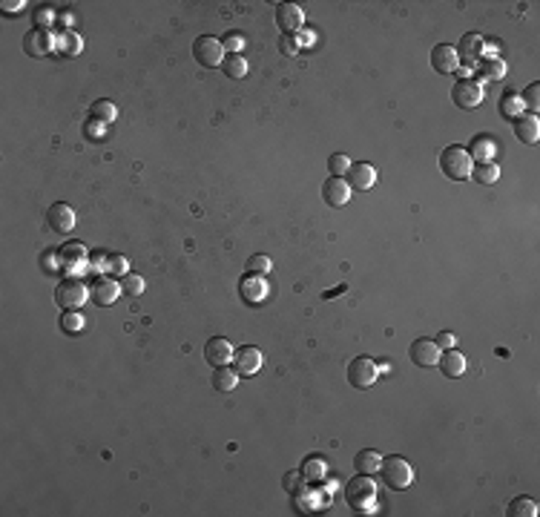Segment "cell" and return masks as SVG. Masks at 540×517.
Listing matches in <instances>:
<instances>
[{
	"mask_svg": "<svg viewBox=\"0 0 540 517\" xmlns=\"http://www.w3.org/2000/svg\"><path fill=\"white\" fill-rule=\"evenodd\" d=\"M471 167H474V158L469 156L466 147L451 144L440 152V170H442V176L451 181H466L471 176Z\"/></svg>",
	"mask_w": 540,
	"mask_h": 517,
	"instance_id": "cell-1",
	"label": "cell"
},
{
	"mask_svg": "<svg viewBox=\"0 0 540 517\" xmlns=\"http://www.w3.org/2000/svg\"><path fill=\"white\" fill-rule=\"evenodd\" d=\"M379 474H382L385 486L394 489V491H405V489L414 483V466L405 457H399V454L385 457L382 466H379Z\"/></svg>",
	"mask_w": 540,
	"mask_h": 517,
	"instance_id": "cell-2",
	"label": "cell"
},
{
	"mask_svg": "<svg viewBox=\"0 0 540 517\" xmlns=\"http://www.w3.org/2000/svg\"><path fill=\"white\" fill-rule=\"evenodd\" d=\"M87 299H89V287H87V282L75 279V276L64 279L61 284L55 287V302L61 305V311H78L81 305H87Z\"/></svg>",
	"mask_w": 540,
	"mask_h": 517,
	"instance_id": "cell-3",
	"label": "cell"
},
{
	"mask_svg": "<svg viewBox=\"0 0 540 517\" xmlns=\"http://www.w3.org/2000/svg\"><path fill=\"white\" fill-rule=\"evenodd\" d=\"M192 57H196L201 66L216 69V66L224 64V46H222L219 37L201 35V37H196V41H192Z\"/></svg>",
	"mask_w": 540,
	"mask_h": 517,
	"instance_id": "cell-4",
	"label": "cell"
},
{
	"mask_svg": "<svg viewBox=\"0 0 540 517\" xmlns=\"http://www.w3.org/2000/svg\"><path fill=\"white\" fill-rule=\"evenodd\" d=\"M379 379V365L371 356H354L348 362V382L354 388H371L374 382Z\"/></svg>",
	"mask_w": 540,
	"mask_h": 517,
	"instance_id": "cell-5",
	"label": "cell"
},
{
	"mask_svg": "<svg viewBox=\"0 0 540 517\" xmlns=\"http://www.w3.org/2000/svg\"><path fill=\"white\" fill-rule=\"evenodd\" d=\"M345 497H348V503L357 511H362L365 506H371L374 497H377V486L371 480V474H357L354 480L348 483V489H345Z\"/></svg>",
	"mask_w": 540,
	"mask_h": 517,
	"instance_id": "cell-6",
	"label": "cell"
},
{
	"mask_svg": "<svg viewBox=\"0 0 540 517\" xmlns=\"http://www.w3.org/2000/svg\"><path fill=\"white\" fill-rule=\"evenodd\" d=\"M451 101L460 109H477L480 104H483V84L474 81V78H460L451 89Z\"/></svg>",
	"mask_w": 540,
	"mask_h": 517,
	"instance_id": "cell-7",
	"label": "cell"
},
{
	"mask_svg": "<svg viewBox=\"0 0 540 517\" xmlns=\"http://www.w3.org/2000/svg\"><path fill=\"white\" fill-rule=\"evenodd\" d=\"M121 293H124L121 282L115 276H98V279H92V284H89V302L98 305V308H109V305L118 299Z\"/></svg>",
	"mask_w": 540,
	"mask_h": 517,
	"instance_id": "cell-8",
	"label": "cell"
},
{
	"mask_svg": "<svg viewBox=\"0 0 540 517\" xmlns=\"http://www.w3.org/2000/svg\"><path fill=\"white\" fill-rule=\"evenodd\" d=\"M276 26L282 35H299L305 26V12L296 3H279L276 6Z\"/></svg>",
	"mask_w": 540,
	"mask_h": 517,
	"instance_id": "cell-9",
	"label": "cell"
},
{
	"mask_svg": "<svg viewBox=\"0 0 540 517\" xmlns=\"http://www.w3.org/2000/svg\"><path fill=\"white\" fill-rule=\"evenodd\" d=\"M233 354H236V348H233V345H230V339H224V336H213V339H207V345H204V359H207L213 368L230 365V362H233Z\"/></svg>",
	"mask_w": 540,
	"mask_h": 517,
	"instance_id": "cell-10",
	"label": "cell"
},
{
	"mask_svg": "<svg viewBox=\"0 0 540 517\" xmlns=\"http://www.w3.org/2000/svg\"><path fill=\"white\" fill-rule=\"evenodd\" d=\"M431 69L437 75H454L460 69V55L451 44H437L431 49Z\"/></svg>",
	"mask_w": 540,
	"mask_h": 517,
	"instance_id": "cell-11",
	"label": "cell"
},
{
	"mask_svg": "<svg viewBox=\"0 0 540 517\" xmlns=\"http://www.w3.org/2000/svg\"><path fill=\"white\" fill-rule=\"evenodd\" d=\"M408 354H411V362H414L417 368H434L437 362H440V354L442 351L437 348L434 339H414Z\"/></svg>",
	"mask_w": 540,
	"mask_h": 517,
	"instance_id": "cell-12",
	"label": "cell"
},
{
	"mask_svg": "<svg viewBox=\"0 0 540 517\" xmlns=\"http://www.w3.org/2000/svg\"><path fill=\"white\" fill-rule=\"evenodd\" d=\"M345 181H348L351 190L365 193V190H371L377 184V167L368 164V161H357V164H351L348 172H345Z\"/></svg>",
	"mask_w": 540,
	"mask_h": 517,
	"instance_id": "cell-13",
	"label": "cell"
},
{
	"mask_svg": "<svg viewBox=\"0 0 540 517\" xmlns=\"http://www.w3.org/2000/svg\"><path fill=\"white\" fill-rule=\"evenodd\" d=\"M233 368L239 377H253L262 368V351L253 348V345H244V348H236L233 354Z\"/></svg>",
	"mask_w": 540,
	"mask_h": 517,
	"instance_id": "cell-14",
	"label": "cell"
},
{
	"mask_svg": "<svg viewBox=\"0 0 540 517\" xmlns=\"http://www.w3.org/2000/svg\"><path fill=\"white\" fill-rule=\"evenodd\" d=\"M351 193L354 190L348 187V181L339 179V176H331L322 184V199L327 201V207H345L351 201Z\"/></svg>",
	"mask_w": 540,
	"mask_h": 517,
	"instance_id": "cell-15",
	"label": "cell"
},
{
	"mask_svg": "<svg viewBox=\"0 0 540 517\" xmlns=\"http://www.w3.org/2000/svg\"><path fill=\"white\" fill-rule=\"evenodd\" d=\"M46 221H49V227L55 230V233H72V227H75V210L69 207V204H64V201H55L52 207H49V213H46Z\"/></svg>",
	"mask_w": 540,
	"mask_h": 517,
	"instance_id": "cell-16",
	"label": "cell"
},
{
	"mask_svg": "<svg viewBox=\"0 0 540 517\" xmlns=\"http://www.w3.org/2000/svg\"><path fill=\"white\" fill-rule=\"evenodd\" d=\"M52 46H55V41H52V35L46 29H29L24 35V52L29 57H44V55L52 52Z\"/></svg>",
	"mask_w": 540,
	"mask_h": 517,
	"instance_id": "cell-17",
	"label": "cell"
},
{
	"mask_svg": "<svg viewBox=\"0 0 540 517\" xmlns=\"http://www.w3.org/2000/svg\"><path fill=\"white\" fill-rule=\"evenodd\" d=\"M483 46H486V41L480 35H474V32H469V35H462V41H460V46H457V55H460V64H466V66H474L480 57H483Z\"/></svg>",
	"mask_w": 540,
	"mask_h": 517,
	"instance_id": "cell-18",
	"label": "cell"
},
{
	"mask_svg": "<svg viewBox=\"0 0 540 517\" xmlns=\"http://www.w3.org/2000/svg\"><path fill=\"white\" fill-rule=\"evenodd\" d=\"M512 124H514V136L523 144H537V138H540V118H537V115H532V112L526 115L523 112Z\"/></svg>",
	"mask_w": 540,
	"mask_h": 517,
	"instance_id": "cell-19",
	"label": "cell"
},
{
	"mask_svg": "<svg viewBox=\"0 0 540 517\" xmlns=\"http://www.w3.org/2000/svg\"><path fill=\"white\" fill-rule=\"evenodd\" d=\"M440 371L446 374L449 379H457V377H462L466 374V356H462L457 348H449V351H442L440 354Z\"/></svg>",
	"mask_w": 540,
	"mask_h": 517,
	"instance_id": "cell-20",
	"label": "cell"
},
{
	"mask_svg": "<svg viewBox=\"0 0 540 517\" xmlns=\"http://www.w3.org/2000/svg\"><path fill=\"white\" fill-rule=\"evenodd\" d=\"M239 291H242V296H244L250 305H259V302L267 296V282H264L259 273H247V276L242 279V284H239Z\"/></svg>",
	"mask_w": 540,
	"mask_h": 517,
	"instance_id": "cell-21",
	"label": "cell"
},
{
	"mask_svg": "<svg viewBox=\"0 0 540 517\" xmlns=\"http://www.w3.org/2000/svg\"><path fill=\"white\" fill-rule=\"evenodd\" d=\"M469 179H474L477 184H483V187H492V184L500 181V167L494 161H477L471 167V176Z\"/></svg>",
	"mask_w": 540,
	"mask_h": 517,
	"instance_id": "cell-22",
	"label": "cell"
},
{
	"mask_svg": "<svg viewBox=\"0 0 540 517\" xmlns=\"http://www.w3.org/2000/svg\"><path fill=\"white\" fill-rule=\"evenodd\" d=\"M239 374H236V368H230V365H224V368H216L213 371V388L219 391V394H227V391H233L236 386H239Z\"/></svg>",
	"mask_w": 540,
	"mask_h": 517,
	"instance_id": "cell-23",
	"label": "cell"
},
{
	"mask_svg": "<svg viewBox=\"0 0 540 517\" xmlns=\"http://www.w3.org/2000/svg\"><path fill=\"white\" fill-rule=\"evenodd\" d=\"M118 118V109H115L112 101H92L89 104V121L95 124H112Z\"/></svg>",
	"mask_w": 540,
	"mask_h": 517,
	"instance_id": "cell-24",
	"label": "cell"
},
{
	"mask_svg": "<svg viewBox=\"0 0 540 517\" xmlns=\"http://www.w3.org/2000/svg\"><path fill=\"white\" fill-rule=\"evenodd\" d=\"M354 466H357L359 474H377L379 466H382V457H379V451H374V448H365V451H359V454L354 457Z\"/></svg>",
	"mask_w": 540,
	"mask_h": 517,
	"instance_id": "cell-25",
	"label": "cell"
},
{
	"mask_svg": "<svg viewBox=\"0 0 540 517\" xmlns=\"http://www.w3.org/2000/svg\"><path fill=\"white\" fill-rule=\"evenodd\" d=\"M55 253L61 256V264H81L87 259V247L81 242H64Z\"/></svg>",
	"mask_w": 540,
	"mask_h": 517,
	"instance_id": "cell-26",
	"label": "cell"
},
{
	"mask_svg": "<svg viewBox=\"0 0 540 517\" xmlns=\"http://www.w3.org/2000/svg\"><path fill=\"white\" fill-rule=\"evenodd\" d=\"M480 75H483L486 81H503L506 78V61L503 57H483V61H480Z\"/></svg>",
	"mask_w": 540,
	"mask_h": 517,
	"instance_id": "cell-27",
	"label": "cell"
},
{
	"mask_svg": "<svg viewBox=\"0 0 540 517\" xmlns=\"http://www.w3.org/2000/svg\"><path fill=\"white\" fill-rule=\"evenodd\" d=\"M222 69H224L227 78L239 81V78H244V75H247V57L244 55H224Z\"/></svg>",
	"mask_w": 540,
	"mask_h": 517,
	"instance_id": "cell-28",
	"label": "cell"
},
{
	"mask_svg": "<svg viewBox=\"0 0 540 517\" xmlns=\"http://www.w3.org/2000/svg\"><path fill=\"white\" fill-rule=\"evenodd\" d=\"M61 331L69 334V336H78V334L87 331V319L78 311H64L61 314Z\"/></svg>",
	"mask_w": 540,
	"mask_h": 517,
	"instance_id": "cell-29",
	"label": "cell"
},
{
	"mask_svg": "<svg viewBox=\"0 0 540 517\" xmlns=\"http://www.w3.org/2000/svg\"><path fill=\"white\" fill-rule=\"evenodd\" d=\"M523 101H520V95L517 92H506L503 98H500V112H503V118H509V121H514V118H520L523 115Z\"/></svg>",
	"mask_w": 540,
	"mask_h": 517,
	"instance_id": "cell-30",
	"label": "cell"
},
{
	"mask_svg": "<svg viewBox=\"0 0 540 517\" xmlns=\"http://www.w3.org/2000/svg\"><path fill=\"white\" fill-rule=\"evenodd\" d=\"M471 144H474V147H471L469 156L477 158V161H492V156L497 152V144H494V138H489V136H480V138H474Z\"/></svg>",
	"mask_w": 540,
	"mask_h": 517,
	"instance_id": "cell-31",
	"label": "cell"
},
{
	"mask_svg": "<svg viewBox=\"0 0 540 517\" xmlns=\"http://www.w3.org/2000/svg\"><path fill=\"white\" fill-rule=\"evenodd\" d=\"M537 503L532 500V497H514V500L509 503V517H537Z\"/></svg>",
	"mask_w": 540,
	"mask_h": 517,
	"instance_id": "cell-32",
	"label": "cell"
},
{
	"mask_svg": "<svg viewBox=\"0 0 540 517\" xmlns=\"http://www.w3.org/2000/svg\"><path fill=\"white\" fill-rule=\"evenodd\" d=\"M302 474L307 477V480H322V477L327 474V463H325V457H307V460H305Z\"/></svg>",
	"mask_w": 540,
	"mask_h": 517,
	"instance_id": "cell-33",
	"label": "cell"
},
{
	"mask_svg": "<svg viewBox=\"0 0 540 517\" xmlns=\"http://www.w3.org/2000/svg\"><path fill=\"white\" fill-rule=\"evenodd\" d=\"M57 44H61V49H64L69 57H75V55L81 52V46H84L81 35H78V32H72V29H66V32L61 35V41H57Z\"/></svg>",
	"mask_w": 540,
	"mask_h": 517,
	"instance_id": "cell-34",
	"label": "cell"
},
{
	"mask_svg": "<svg viewBox=\"0 0 540 517\" xmlns=\"http://www.w3.org/2000/svg\"><path fill=\"white\" fill-rule=\"evenodd\" d=\"M144 276H138V273H127V276H121V291L127 293V296H141L144 293Z\"/></svg>",
	"mask_w": 540,
	"mask_h": 517,
	"instance_id": "cell-35",
	"label": "cell"
},
{
	"mask_svg": "<svg viewBox=\"0 0 540 517\" xmlns=\"http://www.w3.org/2000/svg\"><path fill=\"white\" fill-rule=\"evenodd\" d=\"M351 158L348 156H342V152H334L331 158H327V170H331V176H339V179H345V172L351 170Z\"/></svg>",
	"mask_w": 540,
	"mask_h": 517,
	"instance_id": "cell-36",
	"label": "cell"
},
{
	"mask_svg": "<svg viewBox=\"0 0 540 517\" xmlns=\"http://www.w3.org/2000/svg\"><path fill=\"white\" fill-rule=\"evenodd\" d=\"M270 267H273V262H270V256L264 253H256V256H250L247 259V273H270Z\"/></svg>",
	"mask_w": 540,
	"mask_h": 517,
	"instance_id": "cell-37",
	"label": "cell"
},
{
	"mask_svg": "<svg viewBox=\"0 0 540 517\" xmlns=\"http://www.w3.org/2000/svg\"><path fill=\"white\" fill-rule=\"evenodd\" d=\"M520 101H523L526 109H532V115H537V109H540V87L537 84L526 87V92L520 95Z\"/></svg>",
	"mask_w": 540,
	"mask_h": 517,
	"instance_id": "cell-38",
	"label": "cell"
},
{
	"mask_svg": "<svg viewBox=\"0 0 540 517\" xmlns=\"http://www.w3.org/2000/svg\"><path fill=\"white\" fill-rule=\"evenodd\" d=\"M279 52L285 57H296L299 55V41H296V35H282L279 37Z\"/></svg>",
	"mask_w": 540,
	"mask_h": 517,
	"instance_id": "cell-39",
	"label": "cell"
},
{
	"mask_svg": "<svg viewBox=\"0 0 540 517\" xmlns=\"http://www.w3.org/2000/svg\"><path fill=\"white\" fill-rule=\"evenodd\" d=\"M107 271H109V276L121 279V276H127V273H129V264H127V259H124V256H112V259L107 262Z\"/></svg>",
	"mask_w": 540,
	"mask_h": 517,
	"instance_id": "cell-40",
	"label": "cell"
},
{
	"mask_svg": "<svg viewBox=\"0 0 540 517\" xmlns=\"http://www.w3.org/2000/svg\"><path fill=\"white\" fill-rule=\"evenodd\" d=\"M222 46H224V52H230V55H239V52L244 49V37H242L239 32H230V35H224Z\"/></svg>",
	"mask_w": 540,
	"mask_h": 517,
	"instance_id": "cell-41",
	"label": "cell"
},
{
	"mask_svg": "<svg viewBox=\"0 0 540 517\" xmlns=\"http://www.w3.org/2000/svg\"><path fill=\"white\" fill-rule=\"evenodd\" d=\"M437 348L440 351H449V348H457V336L454 334H449V331H442V334H437Z\"/></svg>",
	"mask_w": 540,
	"mask_h": 517,
	"instance_id": "cell-42",
	"label": "cell"
},
{
	"mask_svg": "<svg viewBox=\"0 0 540 517\" xmlns=\"http://www.w3.org/2000/svg\"><path fill=\"white\" fill-rule=\"evenodd\" d=\"M285 489L291 494H299L302 491V477L299 474H285Z\"/></svg>",
	"mask_w": 540,
	"mask_h": 517,
	"instance_id": "cell-43",
	"label": "cell"
},
{
	"mask_svg": "<svg viewBox=\"0 0 540 517\" xmlns=\"http://www.w3.org/2000/svg\"><path fill=\"white\" fill-rule=\"evenodd\" d=\"M0 6H3V12H6V15H15V12L21 15L26 3H24V0H17V3H9V0H6V3H0Z\"/></svg>",
	"mask_w": 540,
	"mask_h": 517,
	"instance_id": "cell-44",
	"label": "cell"
}]
</instances>
